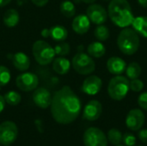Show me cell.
I'll return each mask as SVG.
<instances>
[{
    "label": "cell",
    "mask_w": 147,
    "mask_h": 146,
    "mask_svg": "<svg viewBox=\"0 0 147 146\" xmlns=\"http://www.w3.org/2000/svg\"><path fill=\"white\" fill-rule=\"evenodd\" d=\"M18 135V128L16 125L10 121L6 120L0 124V144L8 146L13 144Z\"/></svg>",
    "instance_id": "cell-8"
},
{
    "label": "cell",
    "mask_w": 147,
    "mask_h": 146,
    "mask_svg": "<svg viewBox=\"0 0 147 146\" xmlns=\"http://www.w3.org/2000/svg\"><path fill=\"white\" fill-rule=\"evenodd\" d=\"M108 15L112 22L120 28L132 25L134 19L132 7L127 0H110Z\"/></svg>",
    "instance_id": "cell-2"
},
{
    "label": "cell",
    "mask_w": 147,
    "mask_h": 146,
    "mask_svg": "<svg viewBox=\"0 0 147 146\" xmlns=\"http://www.w3.org/2000/svg\"><path fill=\"white\" fill-rule=\"evenodd\" d=\"M12 0H0V7H4L9 4Z\"/></svg>",
    "instance_id": "cell-37"
},
{
    "label": "cell",
    "mask_w": 147,
    "mask_h": 146,
    "mask_svg": "<svg viewBox=\"0 0 147 146\" xmlns=\"http://www.w3.org/2000/svg\"><path fill=\"white\" fill-rule=\"evenodd\" d=\"M132 26L139 35L147 38V16L134 17Z\"/></svg>",
    "instance_id": "cell-21"
},
{
    "label": "cell",
    "mask_w": 147,
    "mask_h": 146,
    "mask_svg": "<svg viewBox=\"0 0 147 146\" xmlns=\"http://www.w3.org/2000/svg\"><path fill=\"white\" fill-rule=\"evenodd\" d=\"M71 28L76 34L80 35L84 34L90 28V21L86 15L80 14L74 17L71 23Z\"/></svg>",
    "instance_id": "cell-15"
},
{
    "label": "cell",
    "mask_w": 147,
    "mask_h": 146,
    "mask_svg": "<svg viewBox=\"0 0 147 146\" xmlns=\"http://www.w3.org/2000/svg\"><path fill=\"white\" fill-rule=\"evenodd\" d=\"M12 64L16 70L26 71L30 66V59L26 53L18 52L12 56Z\"/></svg>",
    "instance_id": "cell-17"
},
{
    "label": "cell",
    "mask_w": 147,
    "mask_h": 146,
    "mask_svg": "<svg viewBox=\"0 0 147 146\" xmlns=\"http://www.w3.org/2000/svg\"><path fill=\"white\" fill-rule=\"evenodd\" d=\"M31 2L37 7H43L48 3L49 0H31Z\"/></svg>",
    "instance_id": "cell-34"
},
{
    "label": "cell",
    "mask_w": 147,
    "mask_h": 146,
    "mask_svg": "<svg viewBox=\"0 0 147 146\" xmlns=\"http://www.w3.org/2000/svg\"><path fill=\"white\" fill-rule=\"evenodd\" d=\"M49 36L57 42L65 41L68 37V31L64 26L55 25L49 28Z\"/></svg>",
    "instance_id": "cell-20"
},
{
    "label": "cell",
    "mask_w": 147,
    "mask_h": 146,
    "mask_svg": "<svg viewBox=\"0 0 147 146\" xmlns=\"http://www.w3.org/2000/svg\"><path fill=\"white\" fill-rule=\"evenodd\" d=\"M102 79L96 76L91 75L87 77L82 84V91L89 96H95L98 94L102 89Z\"/></svg>",
    "instance_id": "cell-14"
},
{
    "label": "cell",
    "mask_w": 147,
    "mask_h": 146,
    "mask_svg": "<svg viewBox=\"0 0 147 146\" xmlns=\"http://www.w3.org/2000/svg\"><path fill=\"white\" fill-rule=\"evenodd\" d=\"M86 15L90 19V22L96 25H101L105 23L109 16L105 8L96 3H92L87 8Z\"/></svg>",
    "instance_id": "cell-10"
},
{
    "label": "cell",
    "mask_w": 147,
    "mask_h": 146,
    "mask_svg": "<svg viewBox=\"0 0 147 146\" xmlns=\"http://www.w3.org/2000/svg\"><path fill=\"white\" fill-rule=\"evenodd\" d=\"M16 84L22 91H32L38 87L39 78L37 75L33 72H23L17 76L16 79Z\"/></svg>",
    "instance_id": "cell-9"
},
{
    "label": "cell",
    "mask_w": 147,
    "mask_h": 146,
    "mask_svg": "<svg viewBox=\"0 0 147 146\" xmlns=\"http://www.w3.org/2000/svg\"><path fill=\"white\" fill-rule=\"evenodd\" d=\"M125 72H126L127 78H129L131 80L139 78L142 72L141 66L137 62H131L128 65H127Z\"/></svg>",
    "instance_id": "cell-24"
},
{
    "label": "cell",
    "mask_w": 147,
    "mask_h": 146,
    "mask_svg": "<svg viewBox=\"0 0 147 146\" xmlns=\"http://www.w3.org/2000/svg\"><path fill=\"white\" fill-rule=\"evenodd\" d=\"M138 3L141 7L147 8V0H138Z\"/></svg>",
    "instance_id": "cell-38"
},
{
    "label": "cell",
    "mask_w": 147,
    "mask_h": 146,
    "mask_svg": "<svg viewBox=\"0 0 147 146\" xmlns=\"http://www.w3.org/2000/svg\"><path fill=\"white\" fill-rule=\"evenodd\" d=\"M122 141L125 146H134L136 145V138L130 133H126L122 136Z\"/></svg>",
    "instance_id": "cell-31"
},
{
    "label": "cell",
    "mask_w": 147,
    "mask_h": 146,
    "mask_svg": "<svg viewBox=\"0 0 147 146\" xmlns=\"http://www.w3.org/2000/svg\"><path fill=\"white\" fill-rule=\"evenodd\" d=\"M122 136L123 135L121 131H119L116 128H112L109 131L107 139H108V141L112 145L116 146L121 145V143L122 141Z\"/></svg>",
    "instance_id": "cell-25"
},
{
    "label": "cell",
    "mask_w": 147,
    "mask_h": 146,
    "mask_svg": "<svg viewBox=\"0 0 147 146\" xmlns=\"http://www.w3.org/2000/svg\"><path fill=\"white\" fill-rule=\"evenodd\" d=\"M138 104L142 109L147 110V91L140 95L138 98Z\"/></svg>",
    "instance_id": "cell-32"
},
{
    "label": "cell",
    "mask_w": 147,
    "mask_h": 146,
    "mask_svg": "<svg viewBox=\"0 0 147 146\" xmlns=\"http://www.w3.org/2000/svg\"><path fill=\"white\" fill-rule=\"evenodd\" d=\"M51 114L61 125H68L77 120L81 113V101L71 87L65 85L52 96Z\"/></svg>",
    "instance_id": "cell-1"
},
{
    "label": "cell",
    "mask_w": 147,
    "mask_h": 146,
    "mask_svg": "<svg viewBox=\"0 0 147 146\" xmlns=\"http://www.w3.org/2000/svg\"><path fill=\"white\" fill-rule=\"evenodd\" d=\"M116 146H125V145H116Z\"/></svg>",
    "instance_id": "cell-40"
},
{
    "label": "cell",
    "mask_w": 147,
    "mask_h": 146,
    "mask_svg": "<svg viewBox=\"0 0 147 146\" xmlns=\"http://www.w3.org/2000/svg\"><path fill=\"white\" fill-rule=\"evenodd\" d=\"M81 2L84 3H88V4H92L94 3L96 0H80Z\"/></svg>",
    "instance_id": "cell-39"
},
{
    "label": "cell",
    "mask_w": 147,
    "mask_h": 146,
    "mask_svg": "<svg viewBox=\"0 0 147 146\" xmlns=\"http://www.w3.org/2000/svg\"><path fill=\"white\" fill-rule=\"evenodd\" d=\"M59 10L60 13L67 18H71L76 14V7L75 4L69 0L63 1L59 5Z\"/></svg>",
    "instance_id": "cell-23"
},
{
    "label": "cell",
    "mask_w": 147,
    "mask_h": 146,
    "mask_svg": "<svg viewBox=\"0 0 147 146\" xmlns=\"http://www.w3.org/2000/svg\"><path fill=\"white\" fill-rule=\"evenodd\" d=\"M20 21L19 12L16 9H8L3 16V22L7 28L16 27Z\"/></svg>",
    "instance_id": "cell-19"
},
{
    "label": "cell",
    "mask_w": 147,
    "mask_h": 146,
    "mask_svg": "<svg viewBox=\"0 0 147 146\" xmlns=\"http://www.w3.org/2000/svg\"><path fill=\"white\" fill-rule=\"evenodd\" d=\"M53 64V70L59 75H65L70 71L71 63L69 59L65 57L58 56L54 58L52 62Z\"/></svg>",
    "instance_id": "cell-18"
},
{
    "label": "cell",
    "mask_w": 147,
    "mask_h": 146,
    "mask_svg": "<svg viewBox=\"0 0 147 146\" xmlns=\"http://www.w3.org/2000/svg\"><path fill=\"white\" fill-rule=\"evenodd\" d=\"M10 77L11 74L9 68L4 65H0V86L7 85L10 81Z\"/></svg>",
    "instance_id": "cell-29"
},
{
    "label": "cell",
    "mask_w": 147,
    "mask_h": 146,
    "mask_svg": "<svg viewBox=\"0 0 147 146\" xmlns=\"http://www.w3.org/2000/svg\"><path fill=\"white\" fill-rule=\"evenodd\" d=\"M102 113V103L97 100H91L85 105L84 108L83 118L89 121H95L100 118Z\"/></svg>",
    "instance_id": "cell-12"
},
{
    "label": "cell",
    "mask_w": 147,
    "mask_h": 146,
    "mask_svg": "<svg viewBox=\"0 0 147 146\" xmlns=\"http://www.w3.org/2000/svg\"><path fill=\"white\" fill-rule=\"evenodd\" d=\"M138 137L142 143L147 145V129L140 130L138 133Z\"/></svg>",
    "instance_id": "cell-33"
},
{
    "label": "cell",
    "mask_w": 147,
    "mask_h": 146,
    "mask_svg": "<svg viewBox=\"0 0 147 146\" xmlns=\"http://www.w3.org/2000/svg\"><path fill=\"white\" fill-rule=\"evenodd\" d=\"M84 146H108V139L105 133L97 127L88 128L83 137Z\"/></svg>",
    "instance_id": "cell-7"
},
{
    "label": "cell",
    "mask_w": 147,
    "mask_h": 146,
    "mask_svg": "<svg viewBox=\"0 0 147 146\" xmlns=\"http://www.w3.org/2000/svg\"><path fill=\"white\" fill-rule=\"evenodd\" d=\"M5 100H4V98H3V96H1L0 95V114L3 112V110L4 109V108H5Z\"/></svg>",
    "instance_id": "cell-35"
},
{
    "label": "cell",
    "mask_w": 147,
    "mask_h": 146,
    "mask_svg": "<svg viewBox=\"0 0 147 146\" xmlns=\"http://www.w3.org/2000/svg\"><path fill=\"white\" fill-rule=\"evenodd\" d=\"M145 114L139 108H134L128 112L126 117V126L133 132L140 131L145 123Z\"/></svg>",
    "instance_id": "cell-11"
},
{
    "label": "cell",
    "mask_w": 147,
    "mask_h": 146,
    "mask_svg": "<svg viewBox=\"0 0 147 146\" xmlns=\"http://www.w3.org/2000/svg\"><path fill=\"white\" fill-rule=\"evenodd\" d=\"M87 52L92 58H102L106 52V47L102 42L94 41L88 46Z\"/></svg>",
    "instance_id": "cell-22"
},
{
    "label": "cell",
    "mask_w": 147,
    "mask_h": 146,
    "mask_svg": "<svg viewBox=\"0 0 147 146\" xmlns=\"http://www.w3.org/2000/svg\"><path fill=\"white\" fill-rule=\"evenodd\" d=\"M129 89L134 92H140L144 89V83L139 78L132 79L129 82Z\"/></svg>",
    "instance_id": "cell-30"
},
{
    "label": "cell",
    "mask_w": 147,
    "mask_h": 146,
    "mask_svg": "<svg viewBox=\"0 0 147 146\" xmlns=\"http://www.w3.org/2000/svg\"><path fill=\"white\" fill-rule=\"evenodd\" d=\"M129 80L127 77L117 75L109 83L108 93L111 99L115 101L123 100L129 91Z\"/></svg>",
    "instance_id": "cell-5"
},
{
    "label": "cell",
    "mask_w": 147,
    "mask_h": 146,
    "mask_svg": "<svg viewBox=\"0 0 147 146\" xmlns=\"http://www.w3.org/2000/svg\"><path fill=\"white\" fill-rule=\"evenodd\" d=\"M127 63L124 59L119 57H111L107 62V69L113 75H121L125 72Z\"/></svg>",
    "instance_id": "cell-16"
},
{
    "label": "cell",
    "mask_w": 147,
    "mask_h": 146,
    "mask_svg": "<svg viewBox=\"0 0 147 146\" xmlns=\"http://www.w3.org/2000/svg\"><path fill=\"white\" fill-rule=\"evenodd\" d=\"M33 102L38 108L46 109L51 105L52 95L46 88H36L33 93Z\"/></svg>",
    "instance_id": "cell-13"
},
{
    "label": "cell",
    "mask_w": 147,
    "mask_h": 146,
    "mask_svg": "<svg viewBox=\"0 0 147 146\" xmlns=\"http://www.w3.org/2000/svg\"><path fill=\"white\" fill-rule=\"evenodd\" d=\"M94 35L99 41H105L110 36V32L108 27L101 24L98 25L94 30Z\"/></svg>",
    "instance_id": "cell-26"
},
{
    "label": "cell",
    "mask_w": 147,
    "mask_h": 146,
    "mask_svg": "<svg viewBox=\"0 0 147 146\" xmlns=\"http://www.w3.org/2000/svg\"><path fill=\"white\" fill-rule=\"evenodd\" d=\"M53 49H54L55 54L57 56H60V57H65V56L68 55L71 52V46H70L69 43L64 42V41L59 42L53 47Z\"/></svg>",
    "instance_id": "cell-28"
},
{
    "label": "cell",
    "mask_w": 147,
    "mask_h": 146,
    "mask_svg": "<svg viewBox=\"0 0 147 146\" xmlns=\"http://www.w3.org/2000/svg\"><path fill=\"white\" fill-rule=\"evenodd\" d=\"M72 68L80 75H90L96 69V63L88 53L79 52L71 60Z\"/></svg>",
    "instance_id": "cell-6"
},
{
    "label": "cell",
    "mask_w": 147,
    "mask_h": 146,
    "mask_svg": "<svg viewBox=\"0 0 147 146\" xmlns=\"http://www.w3.org/2000/svg\"><path fill=\"white\" fill-rule=\"evenodd\" d=\"M0 89H1V86H0Z\"/></svg>",
    "instance_id": "cell-42"
},
{
    "label": "cell",
    "mask_w": 147,
    "mask_h": 146,
    "mask_svg": "<svg viewBox=\"0 0 147 146\" xmlns=\"http://www.w3.org/2000/svg\"><path fill=\"white\" fill-rule=\"evenodd\" d=\"M117 46L120 51L126 55H133L140 48V35L134 28H123L117 38Z\"/></svg>",
    "instance_id": "cell-3"
},
{
    "label": "cell",
    "mask_w": 147,
    "mask_h": 146,
    "mask_svg": "<svg viewBox=\"0 0 147 146\" xmlns=\"http://www.w3.org/2000/svg\"><path fill=\"white\" fill-rule=\"evenodd\" d=\"M3 98L5 100V102L10 106H16L22 101L21 95L18 92L14 91V90H10V91L7 92L3 96Z\"/></svg>",
    "instance_id": "cell-27"
},
{
    "label": "cell",
    "mask_w": 147,
    "mask_h": 146,
    "mask_svg": "<svg viewBox=\"0 0 147 146\" xmlns=\"http://www.w3.org/2000/svg\"><path fill=\"white\" fill-rule=\"evenodd\" d=\"M32 53L35 61L40 65H47L51 64L56 55L53 47L45 40H41L34 42Z\"/></svg>",
    "instance_id": "cell-4"
},
{
    "label": "cell",
    "mask_w": 147,
    "mask_h": 146,
    "mask_svg": "<svg viewBox=\"0 0 147 146\" xmlns=\"http://www.w3.org/2000/svg\"><path fill=\"white\" fill-rule=\"evenodd\" d=\"M103 1H110V0H103Z\"/></svg>",
    "instance_id": "cell-41"
},
{
    "label": "cell",
    "mask_w": 147,
    "mask_h": 146,
    "mask_svg": "<svg viewBox=\"0 0 147 146\" xmlns=\"http://www.w3.org/2000/svg\"><path fill=\"white\" fill-rule=\"evenodd\" d=\"M41 35L43 37H48L49 36V29L48 28H44L42 31H41Z\"/></svg>",
    "instance_id": "cell-36"
}]
</instances>
